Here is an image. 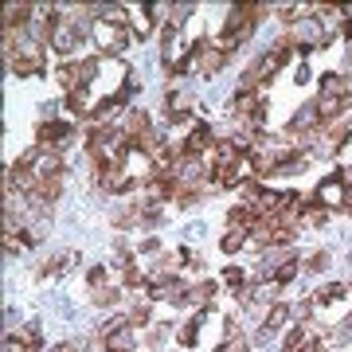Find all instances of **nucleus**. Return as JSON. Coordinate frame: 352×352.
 Listing matches in <instances>:
<instances>
[{
	"mask_svg": "<svg viewBox=\"0 0 352 352\" xmlns=\"http://www.w3.org/2000/svg\"><path fill=\"white\" fill-rule=\"evenodd\" d=\"M98 184L106 192H129L133 188V176L122 173V164H98Z\"/></svg>",
	"mask_w": 352,
	"mask_h": 352,
	"instance_id": "5",
	"label": "nucleus"
},
{
	"mask_svg": "<svg viewBox=\"0 0 352 352\" xmlns=\"http://www.w3.org/2000/svg\"><path fill=\"white\" fill-rule=\"evenodd\" d=\"M294 274H298V258H289L286 266H278V270H274V282H289Z\"/></svg>",
	"mask_w": 352,
	"mask_h": 352,
	"instance_id": "27",
	"label": "nucleus"
},
{
	"mask_svg": "<svg viewBox=\"0 0 352 352\" xmlns=\"http://www.w3.org/2000/svg\"><path fill=\"white\" fill-rule=\"evenodd\" d=\"M102 12H106V16H102V20H110V24H118V28L126 24V8H122V4H106Z\"/></svg>",
	"mask_w": 352,
	"mask_h": 352,
	"instance_id": "26",
	"label": "nucleus"
},
{
	"mask_svg": "<svg viewBox=\"0 0 352 352\" xmlns=\"http://www.w3.org/2000/svg\"><path fill=\"white\" fill-rule=\"evenodd\" d=\"M51 47L59 51V55H71V51L78 47V32L71 24H59V32L51 36Z\"/></svg>",
	"mask_w": 352,
	"mask_h": 352,
	"instance_id": "10",
	"label": "nucleus"
},
{
	"mask_svg": "<svg viewBox=\"0 0 352 352\" xmlns=\"http://www.w3.org/2000/svg\"><path fill=\"white\" fill-rule=\"evenodd\" d=\"M317 122H321V110H317V102H309V106H302V110L289 118V133H294V138H302V133L317 129Z\"/></svg>",
	"mask_w": 352,
	"mask_h": 352,
	"instance_id": "6",
	"label": "nucleus"
},
{
	"mask_svg": "<svg viewBox=\"0 0 352 352\" xmlns=\"http://www.w3.org/2000/svg\"><path fill=\"white\" fill-rule=\"evenodd\" d=\"M16 340H20V344H24L28 352H36L39 344H43V333H39V325H24V329H20V337H16Z\"/></svg>",
	"mask_w": 352,
	"mask_h": 352,
	"instance_id": "19",
	"label": "nucleus"
},
{
	"mask_svg": "<svg viewBox=\"0 0 352 352\" xmlns=\"http://www.w3.org/2000/svg\"><path fill=\"white\" fill-rule=\"evenodd\" d=\"M8 67H12L16 78L43 75V51H39V43H20L16 51H8Z\"/></svg>",
	"mask_w": 352,
	"mask_h": 352,
	"instance_id": "2",
	"label": "nucleus"
},
{
	"mask_svg": "<svg viewBox=\"0 0 352 352\" xmlns=\"http://www.w3.org/2000/svg\"><path fill=\"white\" fill-rule=\"evenodd\" d=\"M321 94H333V98H349V87H344V78H340V75H325V82H321Z\"/></svg>",
	"mask_w": 352,
	"mask_h": 352,
	"instance_id": "20",
	"label": "nucleus"
},
{
	"mask_svg": "<svg viewBox=\"0 0 352 352\" xmlns=\"http://www.w3.org/2000/svg\"><path fill=\"white\" fill-rule=\"evenodd\" d=\"M196 329H200V321H188V325H180V333H176V340H180L184 349H192V344H196Z\"/></svg>",
	"mask_w": 352,
	"mask_h": 352,
	"instance_id": "24",
	"label": "nucleus"
},
{
	"mask_svg": "<svg viewBox=\"0 0 352 352\" xmlns=\"http://www.w3.org/2000/svg\"><path fill=\"white\" fill-rule=\"evenodd\" d=\"M325 263H329V254H325V251H317V254H309L305 270H314V274H317V270H325Z\"/></svg>",
	"mask_w": 352,
	"mask_h": 352,
	"instance_id": "30",
	"label": "nucleus"
},
{
	"mask_svg": "<svg viewBox=\"0 0 352 352\" xmlns=\"http://www.w3.org/2000/svg\"><path fill=\"white\" fill-rule=\"evenodd\" d=\"M67 110L78 113V118H87V113H90V94H87V87H78V90H71V94H67Z\"/></svg>",
	"mask_w": 352,
	"mask_h": 352,
	"instance_id": "14",
	"label": "nucleus"
},
{
	"mask_svg": "<svg viewBox=\"0 0 352 352\" xmlns=\"http://www.w3.org/2000/svg\"><path fill=\"white\" fill-rule=\"evenodd\" d=\"M90 286H94V289L106 286V270H102V266H94V270H90Z\"/></svg>",
	"mask_w": 352,
	"mask_h": 352,
	"instance_id": "33",
	"label": "nucleus"
},
{
	"mask_svg": "<svg viewBox=\"0 0 352 352\" xmlns=\"http://www.w3.org/2000/svg\"><path fill=\"white\" fill-rule=\"evenodd\" d=\"M133 223H141V208H133V204L113 208V227H133Z\"/></svg>",
	"mask_w": 352,
	"mask_h": 352,
	"instance_id": "17",
	"label": "nucleus"
},
{
	"mask_svg": "<svg viewBox=\"0 0 352 352\" xmlns=\"http://www.w3.org/2000/svg\"><path fill=\"white\" fill-rule=\"evenodd\" d=\"M340 294H344V286H340V282H329L325 289H317V302H325V305H333L340 298Z\"/></svg>",
	"mask_w": 352,
	"mask_h": 352,
	"instance_id": "23",
	"label": "nucleus"
},
{
	"mask_svg": "<svg viewBox=\"0 0 352 352\" xmlns=\"http://www.w3.org/2000/svg\"><path fill=\"white\" fill-rule=\"evenodd\" d=\"M133 24H138V32H141V36H149V32H153V20H149V8H141V16H138V20H133Z\"/></svg>",
	"mask_w": 352,
	"mask_h": 352,
	"instance_id": "31",
	"label": "nucleus"
},
{
	"mask_svg": "<svg viewBox=\"0 0 352 352\" xmlns=\"http://www.w3.org/2000/svg\"><path fill=\"white\" fill-rule=\"evenodd\" d=\"M294 36H298L302 47H317V43H321V24H317V16H302L298 28H294Z\"/></svg>",
	"mask_w": 352,
	"mask_h": 352,
	"instance_id": "7",
	"label": "nucleus"
},
{
	"mask_svg": "<svg viewBox=\"0 0 352 352\" xmlns=\"http://www.w3.org/2000/svg\"><path fill=\"white\" fill-rule=\"evenodd\" d=\"M215 352H247V337H239V333H235V337L227 340V344H219Z\"/></svg>",
	"mask_w": 352,
	"mask_h": 352,
	"instance_id": "28",
	"label": "nucleus"
},
{
	"mask_svg": "<svg viewBox=\"0 0 352 352\" xmlns=\"http://www.w3.org/2000/svg\"><path fill=\"white\" fill-rule=\"evenodd\" d=\"M149 321V305H138L133 314H129V325H145Z\"/></svg>",
	"mask_w": 352,
	"mask_h": 352,
	"instance_id": "32",
	"label": "nucleus"
},
{
	"mask_svg": "<svg viewBox=\"0 0 352 352\" xmlns=\"http://www.w3.org/2000/svg\"><path fill=\"white\" fill-rule=\"evenodd\" d=\"M289 314H294V309H289V305H282V302H278V305H270V314H266V321H263V340L270 337V333H278V329L286 325V321H289Z\"/></svg>",
	"mask_w": 352,
	"mask_h": 352,
	"instance_id": "11",
	"label": "nucleus"
},
{
	"mask_svg": "<svg viewBox=\"0 0 352 352\" xmlns=\"http://www.w3.org/2000/svg\"><path fill=\"white\" fill-rule=\"evenodd\" d=\"M90 302L102 305V309H106V305H118L122 302V289L118 286H98V289H90Z\"/></svg>",
	"mask_w": 352,
	"mask_h": 352,
	"instance_id": "16",
	"label": "nucleus"
},
{
	"mask_svg": "<svg viewBox=\"0 0 352 352\" xmlns=\"http://www.w3.org/2000/svg\"><path fill=\"white\" fill-rule=\"evenodd\" d=\"M266 12V4H239V8H231L227 12V24H223V39H219V47L231 51L235 43H243V39L254 32V24H258V16Z\"/></svg>",
	"mask_w": 352,
	"mask_h": 352,
	"instance_id": "1",
	"label": "nucleus"
},
{
	"mask_svg": "<svg viewBox=\"0 0 352 352\" xmlns=\"http://www.w3.org/2000/svg\"><path fill=\"white\" fill-rule=\"evenodd\" d=\"M227 282H231V286H239V282H243V270H239V266H227Z\"/></svg>",
	"mask_w": 352,
	"mask_h": 352,
	"instance_id": "34",
	"label": "nucleus"
},
{
	"mask_svg": "<svg viewBox=\"0 0 352 352\" xmlns=\"http://www.w3.org/2000/svg\"><path fill=\"white\" fill-rule=\"evenodd\" d=\"M243 243H247V231L231 227V235H223V251H227V254H235V251L243 247Z\"/></svg>",
	"mask_w": 352,
	"mask_h": 352,
	"instance_id": "21",
	"label": "nucleus"
},
{
	"mask_svg": "<svg viewBox=\"0 0 352 352\" xmlns=\"http://www.w3.org/2000/svg\"><path fill=\"white\" fill-rule=\"evenodd\" d=\"M317 200L325 204V208H329V204H344V200H349V196H344V180H340V173L317 188Z\"/></svg>",
	"mask_w": 352,
	"mask_h": 352,
	"instance_id": "9",
	"label": "nucleus"
},
{
	"mask_svg": "<svg viewBox=\"0 0 352 352\" xmlns=\"http://www.w3.org/2000/svg\"><path fill=\"white\" fill-rule=\"evenodd\" d=\"M24 24H32V4H8L4 8V32L24 28Z\"/></svg>",
	"mask_w": 352,
	"mask_h": 352,
	"instance_id": "12",
	"label": "nucleus"
},
{
	"mask_svg": "<svg viewBox=\"0 0 352 352\" xmlns=\"http://www.w3.org/2000/svg\"><path fill=\"white\" fill-rule=\"evenodd\" d=\"M215 133H212V126H196L188 133V141H184V153H192V157H200V153H208L215 145Z\"/></svg>",
	"mask_w": 352,
	"mask_h": 352,
	"instance_id": "8",
	"label": "nucleus"
},
{
	"mask_svg": "<svg viewBox=\"0 0 352 352\" xmlns=\"http://www.w3.org/2000/svg\"><path fill=\"white\" fill-rule=\"evenodd\" d=\"M90 32H94V39H98V47L110 51V55H122V51L129 47V32L118 28V24H110V20H94Z\"/></svg>",
	"mask_w": 352,
	"mask_h": 352,
	"instance_id": "3",
	"label": "nucleus"
},
{
	"mask_svg": "<svg viewBox=\"0 0 352 352\" xmlns=\"http://www.w3.org/2000/svg\"><path fill=\"white\" fill-rule=\"evenodd\" d=\"M71 138H75V129L67 126V122H43V126H39V149L59 153Z\"/></svg>",
	"mask_w": 352,
	"mask_h": 352,
	"instance_id": "4",
	"label": "nucleus"
},
{
	"mask_svg": "<svg viewBox=\"0 0 352 352\" xmlns=\"http://www.w3.org/2000/svg\"><path fill=\"white\" fill-rule=\"evenodd\" d=\"M94 75H98V59H82V63H78V82L87 87Z\"/></svg>",
	"mask_w": 352,
	"mask_h": 352,
	"instance_id": "25",
	"label": "nucleus"
},
{
	"mask_svg": "<svg viewBox=\"0 0 352 352\" xmlns=\"http://www.w3.org/2000/svg\"><path fill=\"white\" fill-rule=\"evenodd\" d=\"M349 98H333V94H321L317 98V110H321V122H337L340 113H344Z\"/></svg>",
	"mask_w": 352,
	"mask_h": 352,
	"instance_id": "13",
	"label": "nucleus"
},
{
	"mask_svg": "<svg viewBox=\"0 0 352 352\" xmlns=\"http://www.w3.org/2000/svg\"><path fill=\"white\" fill-rule=\"evenodd\" d=\"M71 352H78V349H75V344H71Z\"/></svg>",
	"mask_w": 352,
	"mask_h": 352,
	"instance_id": "36",
	"label": "nucleus"
},
{
	"mask_svg": "<svg viewBox=\"0 0 352 352\" xmlns=\"http://www.w3.org/2000/svg\"><path fill=\"white\" fill-rule=\"evenodd\" d=\"M349 340H352V321L349 325H337V333L329 337V344H349Z\"/></svg>",
	"mask_w": 352,
	"mask_h": 352,
	"instance_id": "29",
	"label": "nucleus"
},
{
	"mask_svg": "<svg viewBox=\"0 0 352 352\" xmlns=\"http://www.w3.org/2000/svg\"><path fill=\"white\" fill-rule=\"evenodd\" d=\"M305 340H309V333H305V329H298V333H289V337H286L282 352H302V349H305Z\"/></svg>",
	"mask_w": 352,
	"mask_h": 352,
	"instance_id": "22",
	"label": "nucleus"
},
{
	"mask_svg": "<svg viewBox=\"0 0 352 352\" xmlns=\"http://www.w3.org/2000/svg\"><path fill=\"white\" fill-rule=\"evenodd\" d=\"M344 212H352V192H349V200H344Z\"/></svg>",
	"mask_w": 352,
	"mask_h": 352,
	"instance_id": "35",
	"label": "nucleus"
},
{
	"mask_svg": "<svg viewBox=\"0 0 352 352\" xmlns=\"http://www.w3.org/2000/svg\"><path fill=\"white\" fill-rule=\"evenodd\" d=\"M302 219H305L309 227H321V223L329 219V208H325L321 200H309V204L302 208Z\"/></svg>",
	"mask_w": 352,
	"mask_h": 352,
	"instance_id": "15",
	"label": "nucleus"
},
{
	"mask_svg": "<svg viewBox=\"0 0 352 352\" xmlns=\"http://www.w3.org/2000/svg\"><path fill=\"white\" fill-rule=\"evenodd\" d=\"M212 294H215V282H200V286H192V289H188V298H184V302L208 305V302H212Z\"/></svg>",
	"mask_w": 352,
	"mask_h": 352,
	"instance_id": "18",
	"label": "nucleus"
}]
</instances>
